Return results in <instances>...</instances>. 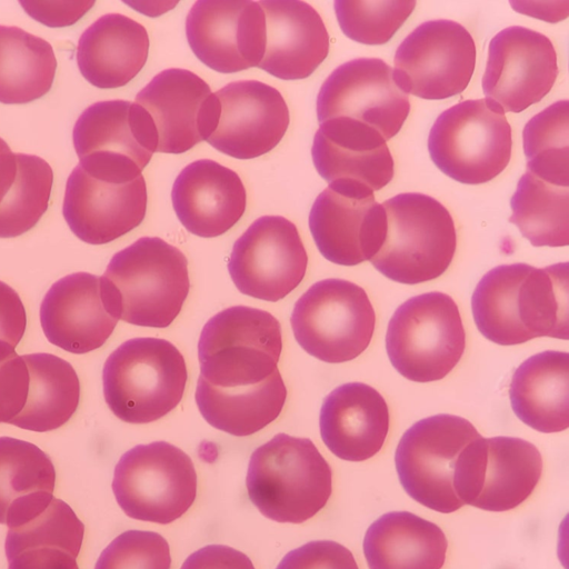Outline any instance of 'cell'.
Here are the masks:
<instances>
[{
    "instance_id": "26",
    "label": "cell",
    "mask_w": 569,
    "mask_h": 569,
    "mask_svg": "<svg viewBox=\"0 0 569 569\" xmlns=\"http://www.w3.org/2000/svg\"><path fill=\"white\" fill-rule=\"evenodd\" d=\"M320 435L327 448L347 461H363L380 451L389 430L383 397L363 382H348L323 400Z\"/></svg>"
},
{
    "instance_id": "22",
    "label": "cell",
    "mask_w": 569,
    "mask_h": 569,
    "mask_svg": "<svg viewBox=\"0 0 569 569\" xmlns=\"http://www.w3.org/2000/svg\"><path fill=\"white\" fill-rule=\"evenodd\" d=\"M118 320L109 308L101 277L88 272L59 279L40 306V322L47 339L78 355L103 346Z\"/></svg>"
},
{
    "instance_id": "30",
    "label": "cell",
    "mask_w": 569,
    "mask_h": 569,
    "mask_svg": "<svg viewBox=\"0 0 569 569\" xmlns=\"http://www.w3.org/2000/svg\"><path fill=\"white\" fill-rule=\"evenodd\" d=\"M447 548V538L436 523L409 511L382 515L363 539L369 569H440Z\"/></svg>"
},
{
    "instance_id": "43",
    "label": "cell",
    "mask_w": 569,
    "mask_h": 569,
    "mask_svg": "<svg viewBox=\"0 0 569 569\" xmlns=\"http://www.w3.org/2000/svg\"><path fill=\"white\" fill-rule=\"evenodd\" d=\"M20 4L34 20L60 28L76 23L94 1H20Z\"/></svg>"
},
{
    "instance_id": "41",
    "label": "cell",
    "mask_w": 569,
    "mask_h": 569,
    "mask_svg": "<svg viewBox=\"0 0 569 569\" xmlns=\"http://www.w3.org/2000/svg\"><path fill=\"white\" fill-rule=\"evenodd\" d=\"M29 390V370L14 348L0 342V422L10 423L22 411Z\"/></svg>"
},
{
    "instance_id": "12",
    "label": "cell",
    "mask_w": 569,
    "mask_h": 569,
    "mask_svg": "<svg viewBox=\"0 0 569 569\" xmlns=\"http://www.w3.org/2000/svg\"><path fill=\"white\" fill-rule=\"evenodd\" d=\"M542 458L531 442L515 437L472 440L460 453L453 488L463 505L506 511L522 503L536 488Z\"/></svg>"
},
{
    "instance_id": "19",
    "label": "cell",
    "mask_w": 569,
    "mask_h": 569,
    "mask_svg": "<svg viewBox=\"0 0 569 569\" xmlns=\"http://www.w3.org/2000/svg\"><path fill=\"white\" fill-rule=\"evenodd\" d=\"M134 102L152 119L157 152H186L207 141L218 123V98L203 79L187 69L161 71L136 96Z\"/></svg>"
},
{
    "instance_id": "17",
    "label": "cell",
    "mask_w": 569,
    "mask_h": 569,
    "mask_svg": "<svg viewBox=\"0 0 569 569\" xmlns=\"http://www.w3.org/2000/svg\"><path fill=\"white\" fill-rule=\"evenodd\" d=\"M558 72L548 37L521 26L507 27L489 43L482 90L505 112L518 113L549 93Z\"/></svg>"
},
{
    "instance_id": "45",
    "label": "cell",
    "mask_w": 569,
    "mask_h": 569,
    "mask_svg": "<svg viewBox=\"0 0 569 569\" xmlns=\"http://www.w3.org/2000/svg\"><path fill=\"white\" fill-rule=\"evenodd\" d=\"M180 569H256L243 552L224 545H209L191 553Z\"/></svg>"
},
{
    "instance_id": "1",
    "label": "cell",
    "mask_w": 569,
    "mask_h": 569,
    "mask_svg": "<svg viewBox=\"0 0 569 569\" xmlns=\"http://www.w3.org/2000/svg\"><path fill=\"white\" fill-rule=\"evenodd\" d=\"M101 280L118 319L152 328L171 325L190 288L186 256L158 237H142L117 252Z\"/></svg>"
},
{
    "instance_id": "16",
    "label": "cell",
    "mask_w": 569,
    "mask_h": 569,
    "mask_svg": "<svg viewBox=\"0 0 569 569\" xmlns=\"http://www.w3.org/2000/svg\"><path fill=\"white\" fill-rule=\"evenodd\" d=\"M410 111L408 94L392 69L379 58H358L336 68L317 97L319 123L348 118L376 129L385 140L396 136Z\"/></svg>"
},
{
    "instance_id": "13",
    "label": "cell",
    "mask_w": 569,
    "mask_h": 569,
    "mask_svg": "<svg viewBox=\"0 0 569 569\" xmlns=\"http://www.w3.org/2000/svg\"><path fill=\"white\" fill-rule=\"evenodd\" d=\"M392 77L405 92L427 100L461 93L476 66V44L460 23L439 19L419 24L399 44Z\"/></svg>"
},
{
    "instance_id": "38",
    "label": "cell",
    "mask_w": 569,
    "mask_h": 569,
    "mask_svg": "<svg viewBox=\"0 0 569 569\" xmlns=\"http://www.w3.org/2000/svg\"><path fill=\"white\" fill-rule=\"evenodd\" d=\"M13 184L0 203V238L18 237L47 211L53 182L50 164L34 154L16 153Z\"/></svg>"
},
{
    "instance_id": "4",
    "label": "cell",
    "mask_w": 569,
    "mask_h": 569,
    "mask_svg": "<svg viewBox=\"0 0 569 569\" xmlns=\"http://www.w3.org/2000/svg\"><path fill=\"white\" fill-rule=\"evenodd\" d=\"M386 234L370 260L385 277L416 284L440 277L450 266L457 246L455 222L435 198L406 192L387 199Z\"/></svg>"
},
{
    "instance_id": "14",
    "label": "cell",
    "mask_w": 569,
    "mask_h": 569,
    "mask_svg": "<svg viewBox=\"0 0 569 569\" xmlns=\"http://www.w3.org/2000/svg\"><path fill=\"white\" fill-rule=\"evenodd\" d=\"M307 264V251L295 223L284 217L263 216L236 240L228 270L240 292L278 301L300 284Z\"/></svg>"
},
{
    "instance_id": "11",
    "label": "cell",
    "mask_w": 569,
    "mask_h": 569,
    "mask_svg": "<svg viewBox=\"0 0 569 569\" xmlns=\"http://www.w3.org/2000/svg\"><path fill=\"white\" fill-rule=\"evenodd\" d=\"M480 435L467 419L440 413L415 422L401 437L395 463L405 491L419 503L442 513L463 503L453 488L462 450Z\"/></svg>"
},
{
    "instance_id": "6",
    "label": "cell",
    "mask_w": 569,
    "mask_h": 569,
    "mask_svg": "<svg viewBox=\"0 0 569 569\" xmlns=\"http://www.w3.org/2000/svg\"><path fill=\"white\" fill-rule=\"evenodd\" d=\"M466 333L453 299L438 291L409 298L393 312L386 350L393 368L416 382L445 378L459 362Z\"/></svg>"
},
{
    "instance_id": "31",
    "label": "cell",
    "mask_w": 569,
    "mask_h": 569,
    "mask_svg": "<svg viewBox=\"0 0 569 569\" xmlns=\"http://www.w3.org/2000/svg\"><path fill=\"white\" fill-rule=\"evenodd\" d=\"M56 470L38 446L0 437V523L20 526L43 511L52 500Z\"/></svg>"
},
{
    "instance_id": "32",
    "label": "cell",
    "mask_w": 569,
    "mask_h": 569,
    "mask_svg": "<svg viewBox=\"0 0 569 569\" xmlns=\"http://www.w3.org/2000/svg\"><path fill=\"white\" fill-rule=\"evenodd\" d=\"M287 389L277 370L249 387L219 388L198 379L196 402L204 420L216 429L237 437L250 436L278 418Z\"/></svg>"
},
{
    "instance_id": "5",
    "label": "cell",
    "mask_w": 569,
    "mask_h": 569,
    "mask_svg": "<svg viewBox=\"0 0 569 569\" xmlns=\"http://www.w3.org/2000/svg\"><path fill=\"white\" fill-rule=\"evenodd\" d=\"M281 350V327L270 312L227 308L209 319L200 333L199 378L219 388L257 385L278 370Z\"/></svg>"
},
{
    "instance_id": "10",
    "label": "cell",
    "mask_w": 569,
    "mask_h": 569,
    "mask_svg": "<svg viewBox=\"0 0 569 569\" xmlns=\"http://www.w3.org/2000/svg\"><path fill=\"white\" fill-rule=\"evenodd\" d=\"M72 140L79 164L90 176L128 182L141 176L158 138L152 119L136 102L98 101L77 119Z\"/></svg>"
},
{
    "instance_id": "9",
    "label": "cell",
    "mask_w": 569,
    "mask_h": 569,
    "mask_svg": "<svg viewBox=\"0 0 569 569\" xmlns=\"http://www.w3.org/2000/svg\"><path fill=\"white\" fill-rule=\"evenodd\" d=\"M112 490L128 517L167 525L192 506L197 473L184 451L169 442L154 441L138 445L121 456Z\"/></svg>"
},
{
    "instance_id": "29",
    "label": "cell",
    "mask_w": 569,
    "mask_h": 569,
    "mask_svg": "<svg viewBox=\"0 0 569 569\" xmlns=\"http://www.w3.org/2000/svg\"><path fill=\"white\" fill-rule=\"evenodd\" d=\"M509 397L516 416L530 428L559 432L569 426V355L547 350L515 371Z\"/></svg>"
},
{
    "instance_id": "28",
    "label": "cell",
    "mask_w": 569,
    "mask_h": 569,
    "mask_svg": "<svg viewBox=\"0 0 569 569\" xmlns=\"http://www.w3.org/2000/svg\"><path fill=\"white\" fill-rule=\"evenodd\" d=\"M83 536L84 525L71 507L53 497L39 515L9 528L8 569H79L76 559Z\"/></svg>"
},
{
    "instance_id": "35",
    "label": "cell",
    "mask_w": 569,
    "mask_h": 569,
    "mask_svg": "<svg viewBox=\"0 0 569 569\" xmlns=\"http://www.w3.org/2000/svg\"><path fill=\"white\" fill-rule=\"evenodd\" d=\"M516 310L526 342L538 337L568 339V262L545 268L526 264Z\"/></svg>"
},
{
    "instance_id": "8",
    "label": "cell",
    "mask_w": 569,
    "mask_h": 569,
    "mask_svg": "<svg viewBox=\"0 0 569 569\" xmlns=\"http://www.w3.org/2000/svg\"><path fill=\"white\" fill-rule=\"evenodd\" d=\"M290 321L303 350L325 362L339 363L368 348L376 315L365 289L348 280L325 279L297 300Z\"/></svg>"
},
{
    "instance_id": "20",
    "label": "cell",
    "mask_w": 569,
    "mask_h": 569,
    "mask_svg": "<svg viewBox=\"0 0 569 569\" xmlns=\"http://www.w3.org/2000/svg\"><path fill=\"white\" fill-rule=\"evenodd\" d=\"M218 123L207 142L236 159H253L271 151L283 138L289 109L282 94L257 80L230 82L214 92Z\"/></svg>"
},
{
    "instance_id": "33",
    "label": "cell",
    "mask_w": 569,
    "mask_h": 569,
    "mask_svg": "<svg viewBox=\"0 0 569 569\" xmlns=\"http://www.w3.org/2000/svg\"><path fill=\"white\" fill-rule=\"evenodd\" d=\"M29 370V390L22 411L10 423L44 432L60 428L76 412L80 382L73 367L51 353L23 355Z\"/></svg>"
},
{
    "instance_id": "7",
    "label": "cell",
    "mask_w": 569,
    "mask_h": 569,
    "mask_svg": "<svg viewBox=\"0 0 569 569\" xmlns=\"http://www.w3.org/2000/svg\"><path fill=\"white\" fill-rule=\"evenodd\" d=\"M511 148L505 111L487 98L465 100L445 110L428 137L429 154L438 169L467 184L485 183L500 174Z\"/></svg>"
},
{
    "instance_id": "21",
    "label": "cell",
    "mask_w": 569,
    "mask_h": 569,
    "mask_svg": "<svg viewBox=\"0 0 569 569\" xmlns=\"http://www.w3.org/2000/svg\"><path fill=\"white\" fill-rule=\"evenodd\" d=\"M143 176L116 182L90 176L78 163L70 173L62 213L71 231L89 244H104L138 227L147 210Z\"/></svg>"
},
{
    "instance_id": "3",
    "label": "cell",
    "mask_w": 569,
    "mask_h": 569,
    "mask_svg": "<svg viewBox=\"0 0 569 569\" xmlns=\"http://www.w3.org/2000/svg\"><path fill=\"white\" fill-rule=\"evenodd\" d=\"M188 371L182 353L160 338H133L107 358L102 370L104 400L120 420L156 421L182 399Z\"/></svg>"
},
{
    "instance_id": "18",
    "label": "cell",
    "mask_w": 569,
    "mask_h": 569,
    "mask_svg": "<svg viewBox=\"0 0 569 569\" xmlns=\"http://www.w3.org/2000/svg\"><path fill=\"white\" fill-rule=\"evenodd\" d=\"M194 56L221 73L258 67L264 48V13L259 1L199 0L186 18Z\"/></svg>"
},
{
    "instance_id": "34",
    "label": "cell",
    "mask_w": 569,
    "mask_h": 569,
    "mask_svg": "<svg viewBox=\"0 0 569 569\" xmlns=\"http://www.w3.org/2000/svg\"><path fill=\"white\" fill-rule=\"evenodd\" d=\"M56 69L48 41L18 27L0 26V102L22 104L43 97Z\"/></svg>"
},
{
    "instance_id": "24",
    "label": "cell",
    "mask_w": 569,
    "mask_h": 569,
    "mask_svg": "<svg viewBox=\"0 0 569 569\" xmlns=\"http://www.w3.org/2000/svg\"><path fill=\"white\" fill-rule=\"evenodd\" d=\"M171 200L182 226L202 238L231 229L247 204L246 188L233 170L210 159L196 160L176 178Z\"/></svg>"
},
{
    "instance_id": "15",
    "label": "cell",
    "mask_w": 569,
    "mask_h": 569,
    "mask_svg": "<svg viewBox=\"0 0 569 569\" xmlns=\"http://www.w3.org/2000/svg\"><path fill=\"white\" fill-rule=\"evenodd\" d=\"M309 228L320 253L330 262L356 266L371 260L386 234V212L363 184L335 181L316 198Z\"/></svg>"
},
{
    "instance_id": "36",
    "label": "cell",
    "mask_w": 569,
    "mask_h": 569,
    "mask_svg": "<svg viewBox=\"0 0 569 569\" xmlns=\"http://www.w3.org/2000/svg\"><path fill=\"white\" fill-rule=\"evenodd\" d=\"M509 221L535 247L569 243V187L526 171L511 197Z\"/></svg>"
},
{
    "instance_id": "23",
    "label": "cell",
    "mask_w": 569,
    "mask_h": 569,
    "mask_svg": "<svg viewBox=\"0 0 569 569\" xmlns=\"http://www.w3.org/2000/svg\"><path fill=\"white\" fill-rule=\"evenodd\" d=\"M264 13L263 56L257 68L282 80L308 78L329 53V34L305 1H259Z\"/></svg>"
},
{
    "instance_id": "42",
    "label": "cell",
    "mask_w": 569,
    "mask_h": 569,
    "mask_svg": "<svg viewBox=\"0 0 569 569\" xmlns=\"http://www.w3.org/2000/svg\"><path fill=\"white\" fill-rule=\"evenodd\" d=\"M276 569H359L345 546L330 540L307 542L289 551Z\"/></svg>"
},
{
    "instance_id": "2",
    "label": "cell",
    "mask_w": 569,
    "mask_h": 569,
    "mask_svg": "<svg viewBox=\"0 0 569 569\" xmlns=\"http://www.w3.org/2000/svg\"><path fill=\"white\" fill-rule=\"evenodd\" d=\"M246 486L264 517L301 523L328 502L332 471L310 439L278 433L252 452Z\"/></svg>"
},
{
    "instance_id": "39",
    "label": "cell",
    "mask_w": 569,
    "mask_h": 569,
    "mask_svg": "<svg viewBox=\"0 0 569 569\" xmlns=\"http://www.w3.org/2000/svg\"><path fill=\"white\" fill-rule=\"evenodd\" d=\"M335 12L342 32L359 43H387L409 18L413 0H336Z\"/></svg>"
},
{
    "instance_id": "44",
    "label": "cell",
    "mask_w": 569,
    "mask_h": 569,
    "mask_svg": "<svg viewBox=\"0 0 569 569\" xmlns=\"http://www.w3.org/2000/svg\"><path fill=\"white\" fill-rule=\"evenodd\" d=\"M27 327L24 306L9 284L0 280V342L16 348Z\"/></svg>"
},
{
    "instance_id": "40",
    "label": "cell",
    "mask_w": 569,
    "mask_h": 569,
    "mask_svg": "<svg viewBox=\"0 0 569 569\" xmlns=\"http://www.w3.org/2000/svg\"><path fill=\"white\" fill-rule=\"evenodd\" d=\"M167 540L159 533L128 530L117 536L100 553L94 569H170Z\"/></svg>"
},
{
    "instance_id": "37",
    "label": "cell",
    "mask_w": 569,
    "mask_h": 569,
    "mask_svg": "<svg viewBox=\"0 0 569 569\" xmlns=\"http://www.w3.org/2000/svg\"><path fill=\"white\" fill-rule=\"evenodd\" d=\"M527 170L559 186L569 187V102L561 100L533 116L525 126Z\"/></svg>"
},
{
    "instance_id": "25",
    "label": "cell",
    "mask_w": 569,
    "mask_h": 569,
    "mask_svg": "<svg viewBox=\"0 0 569 569\" xmlns=\"http://www.w3.org/2000/svg\"><path fill=\"white\" fill-rule=\"evenodd\" d=\"M311 156L316 170L329 183L356 182L377 191L393 178V158L385 138L372 127L352 119L321 122Z\"/></svg>"
},
{
    "instance_id": "27",
    "label": "cell",
    "mask_w": 569,
    "mask_h": 569,
    "mask_svg": "<svg viewBox=\"0 0 569 569\" xmlns=\"http://www.w3.org/2000/svg\"><path fill=\"white\" fill-rule=\"evenodd\" d=\"M149 52L146 28L120 13H107L80 36L77 63L83 78L100 89L129 83L143 68Z\"/></svg>"
},
{
    "instance_id": "46",
    "label": "cell",
    "mask_w": 569,
    "mask_h": 569,
    "mask_svg": "<svg viewBox=\"0 0 569 569\" xmlns=\"http://www.w3.org/2000/svg\"><path fill=\"white\" fill-rule=\"evenodd\" d=\"M18 169L17 154L0 138V203L13 184Z\"/></svg>"
}]
</instances>
